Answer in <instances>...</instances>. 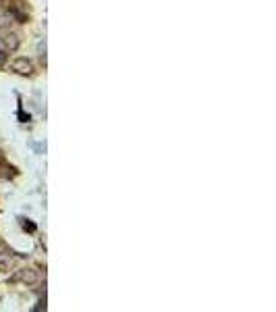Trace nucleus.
<instances>
[{
    "mask_svg": "<svg viewBox=\"0 0 276 312\" xmlns=\"http://www.w3.org/2000/svg\"><path fill=\"white\" fill-rule=\"evenodd\" d=\"M13 283H25V285H36L40 283V273L36 268H21V271H17V275L11 277Z\"/></svg>",
    "mask_w": 276,
    "mask_h": 312,
    "instance_id": "obj_1",
    "label": "nucleus"
},
{
    "mask_svg": "<svg viewBox=\"0 0 276 312\" xmlns=\"http://www.w3.org/2000/svg\"><path fill=\"white\" fill-rule=\"evenodd\" d=\"M0 44L4 46V50L15 52V50H19V46H21V36H19L17 31H8V29H4V33L0 36Z\"/></svg>",
    "mask_w": 276,
    "mask_h": 312,
    "instance_id": "obj_2",
    "label": "nucleus"
},
{
    "mask_svg": "<svg viewBox=\"0 0 276 312\" xmlns=\"http://www.w3.org/2000/svg\"><path fill=\"white\" fill-rule=\"evenodd\" d=\"M11 69L15 73H19V75H31L33 73V65H31V60L29 58H25V56H17L11 60Z\"/></svg>",
    "mask_w": 276,
    "mask_h": 312,
    "instance_id": "obj_3",
    "label": "nucleus"
},
{
    "mask_svg": "<svg viewBox=\"0 0 276 312\" xmlns=\"http://www.w3.org/2000/svg\"><path fill=\"white\" fill-rule=\"evenodd\" d=\"M15 264V258L8 252H0V273H8Z\"/></svg>",
    "mask_w": 276,
    "mask_h": 312,
    "instance_id": "obj_4",
    "label": "nucleus"
},
{
    "mask_svg": "<svg viewBox=\"0 0 276 312\" xmlns=\"http://www.w3.org/2000/svg\"><path fill=\"white\" fill-rule=\"evenodd\" d=\"M13 23H15V17L11 13H6V11H0V31H4V29H11L13 27Z\"/></svg>",
    "mask_w": 276,
    "mask_h": 312,
    "instance_id": "obj_5",
    "label": "nucleus"
}]
</instances>
